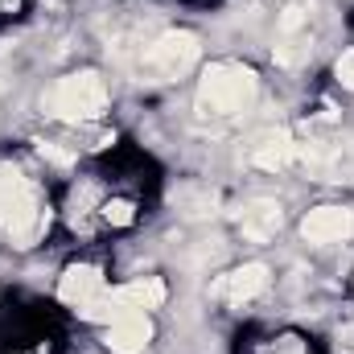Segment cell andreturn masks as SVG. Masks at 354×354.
<instances>
[{"mask_svg": "<svg viewBox=\"0 0 354 354\" xmlns=\"http://www.w3.org/2000/svg\"><path fill=\"white\" fill-rule=\"evenodd\" d=\"M297 145H292V136L284 132V128H276V132H264L260 140H256V149H252V161L260 165V169H288L292 161H297Z\"/></svg>", "mask_w": 354, "mask_h": 354, "instance_id": "30bf717a", "label": "cell"}, {"mask_svg": "<svg viewBox=\"0 0 354 354\" xmlns=\"http://www.w3.org/2000/svg\"><path fill=\"white\" fill-rule=\"evenodd\" d=\"M37 149H41V157L54 161V165H71V161H75L71 153H62V149H54V145H37Z\"/></svg>", "mask_w": 354, "mask_h": 354, "instance_id": "2e32d148", "label": "cell"}, {"mask_svg": "<svg viewBox=\"0 0 354 354\" xmlns=\"http://www.w3.org/2000/svg\"><path fill=\"white\" fill-rule=\"evenodd\" d=\"M99 292H107V284H103V272L91 264H75L62 272V280H58V297L66 301V305H75V309H83L87 301H95Z\"/></svg>", "mask_w": 354, "mask_h": 354, "instance_id": "ba28073f", "label": "cell"}, {"mask_svg": "<svg viewBox=\"0 0 354 354\" xmlns=\"http://www.w3.org/2000/svg\"><path fill=\"white\" fill-rule=\"evenodd\" d=\"M46 227L50 210L37 202L33 185L17 169H0V231L12 239V248H33Z\"/></svg>", "mask_w": 354, "mask_h": 354, "instance_id": "6da1fadb", "label": "cell"}, {"mask_svg": "<svg viewBox=\"0 0 354 354\" xmlns=\"http://www.w3.org/2000/svg\"><path fill=\"white\" fill-rule=\"evenodd\" d=\"M351 231H354V214L342 210V206H317V210H309L305 223H301V235H305L309 243H338V239H346Z\"/></svg>", "mask_w": 354, "mask_h": 354, "instance_id": "5b68a950", "label": "cell"}, {"mask_svg": "<svg viewBox=\"0 0 354 354\" xmlns=\"http://www.w3.org/2000/svg\"><path fill=\"white\" fill-rule=\"evenodd\" d=\"M280 223H284V214H280V206L276 202H256L252 210H243V218H239V227H243V235L248 239H272L276 231H280Z\"/></svg>", "mask_w": 354, "mask_h": 354, "instance_id": "8fae6325", "label": "cell"}, {"mask_svg": "<svg viewBox=\"0 0 354 354\" xmlns=\"http://www.w3.org/2000/svg\"><path fill=\"white\" fill-rule=\"evenodd\" d=\"M103 218H107V223H115V227H132L136 206H132V202H124V198H111V202L103 206Z\"/></svg>", "mask_w": 354, "mask_h": 354, "instance_id": "4fadbf2b", "label": "cell"}, {"mask_svg": "<svg viewBox=\"0 0 354 354\" xmlns=\"http://www.w3.org/2000/svg\"><path fill=\"white\" fill-rule=\"evenodd\" d=\"M174 202L185 210V214H194V218L214 214V194H206V189H177Z\"/></svg>", "mask_w": 354, "mask_h": 354, "instance_id": "7c38bea8", "label": "cell"}, {"mask_svg": "<svg viewBox=\"0 0 354 354\" xmlns=\"http://www.w3.org/2000/svg\"><path fill=\"white\" fill-rule=\"evenodd\" d=\"M342 338H346V342H354V326H351V330H342Z\"/></svg>", "mask_w": 354, "mask_h": 354, "instance_id": "e0dca14e", "label": "cell"}, {"mask_svg": "<svg viewBox=\"0 0 354 354\" xmlns=\"http://www.w3.org/2000/svg\"><path fill=\"white\" fill-rule=\"evenodd\" d=\"M153 338V322L149 313H124L107 326V351L111 354H140Z\"/></svg>", "mask_w": 354, "mask_h": 354, "instance_id": "8992f818", "label": "cell"}, {"mask_svg": "<svg viewBox=\"0 0 354 354\" xmlns=\"http://www.w3.org/2000/svg\"><path fill=\"white\" fill-rule=\"evenodd\" d=\"M334 75H338V83L346 91H354V50H346L342 58H338V66H334Z\"/></svg>", "mask_w": 354, "mask_h": 354, "instance_id": "9a60e30c", "label": "cell"}, {"mask_svg": "<svg viewBox=\"0 0 354 354\" xmlns=\"http://www.w3.org/2000/svg\"><path fill=\"white\" fill-rule=\"evenodd\" d=\"M256 99V75L239 62L206 66L198 83V115H235Z\"/></svg>", "mask_w": 354, "mask_h": 354, "instance_id": "7a4b0ae2", "label": "cell"}, {"mask_svg": "<svg viewBox=\"0 0 354 354\" xmlns=\"http://www.w3.org/2000/svg\"><path fill=\"white\" fill-rule=\"evenodd\" d=\"M264 288H268V268L264 264H243V268H235V272H227V276L214 284V292L227 297L231 305H243V301L260 297Z\"/></svg>", "mask_w": 354, "mask_h": 354, "instance_id": "9c48e42d", "label": "cell"}, {"mask_svg": "<svg viewBox=\"0 0 354 354\" xmlns=\"http://www.w3.org/2000/svg\"><path fill=\"white\" fill-rule=\"evenodd\" d=\"M50 115L54 120H66V124H79V120H99L103 107H107V83L95 75V71H79V75H66L58 79L50 99H46Z\"/></svg>", "mask_w": 354, "mask_h": 354, "instance_id": "3957f363", "label": "cell"}, {"mask_svg": "<svg viewBox=\"0 0 354 354\" xmlns=\"http://www.w3.org/2000/svg\"><path fill=\"white\" fill-rule=\"evenodd\" d=\"M305 21H309V12H305L301 4H288V8L280 12V33H284V37H292V33H301V29H305Z\"/></svg>", "mask_w": 354, "mask_h": 354, "instance_id": "5bb4252c", "label": "cell"}, {"mask_svg": "<svg viewBox=\"0 0 354 354\" xmlns=\"http://www.w3.org/2000/svg\"><path fill=\"white\" fill-rule=\"evenodd\" d=\"M111 301L120 305V313H149V309L165 305V284L157 276H140V280H128V284L111 288Z\"/></svg>", "mask_w": 354, "mask_h": 354, "instance_id": "52a82bcc", "label": "cell"}, {"mask_svg": "<svg viewBox=\"0 0 354 354\" xmlns=\"http://www.w3.org/2000/svg\"><path fill=\"white\" fill-rule=\"evenodd\" d=\"M194 58H198V37L194 33H161L145 50L140 66H145V75H153L157 83H165V79H177L181 71H189Z\"/></svg>", "mask_w": 354, "mask_h": 354, "instance_id": "277c9868", "label": "cell"}]
</instances>
